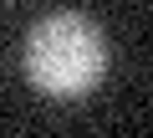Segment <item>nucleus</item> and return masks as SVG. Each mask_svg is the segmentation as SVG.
Wrapping results in <instances>:
<instances>
[{
  "mask_svg": "<svg viewBox=\"0 0 153 138\" xmlns=\"http://www.w3.org/2000/svg\"><path fill=\"white\" fill-rule=\"evenodd\" d=\"M26 82L46 97H82L107 77V36L92 16L51 10L26 31L21 46Z\"/></svg>",
  "mask_w": 153,
  "mask_h": 138,
  "instance_id": "obj_1",
  "label": "nucleus"
}]
</instances>
